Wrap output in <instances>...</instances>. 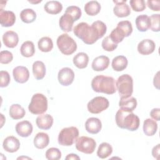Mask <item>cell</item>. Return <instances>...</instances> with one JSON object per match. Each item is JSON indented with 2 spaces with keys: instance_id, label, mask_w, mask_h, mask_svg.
Returning a JSON list of instances; mask_svg holds the SVG:
<instances>
[{
  "instance_id": "836d02e7",
  "label": "cell",
  "mask_w": 160,
  "mask_h": 160,
  "mask_svg": "<svg viewBox=\"0 0 160 160\" xmlns=\"http://www.w3.org/2000/svg\"><path fill=\"white\" fill-rule=\"evenodd\" d=\"M20 18L23 22L31 23L36 20V13L32 9H24L20 13Z\"/></svg>"
},
{
  "instance_id": "d6a6232c",
  "label": "cell",
  "mask_w": 160,
  "mask_h": 160,
  "mask_svg": "<svg viewBox=\"0 0 160 160\" xmlns=\"http://www.w3.org/2000/svg\"><path fill=\"white\" fill-rule=\"evenodd\" d=\"M112 152V147L108 142H102L98 147L97 155L101 159H105L109 157Z\"/></svg>"
},
{
  "instance_id": "52a82bcc",
  "label": "cell",
  "mask_w": 160,
  "mask_h": 160,
  "mask_svg": "<svg viewBox=\"0 0 160 160\" xmlns=\"http://www.w3.org/2000/svg\"><path fill=\"white\" fill-rule=\"evenodd\" d=\"M57 46L59 51L65 55H71L77 49V44L75 41L68 34L64 33L58 36Z\"/></svg>"
},
{
  "instance_id": "5b68a950",
  "label": "cell",
  "mask_w": 160,
  "mask_h": 160,
  "mask_svg": "<svg viewBox=\"0 0 160 160\" xmlns=\"http://www.w3.org/2000/svg\"><path fill=\"white\" fill-rule=\"evenodd\" d=\"M28 109L33 114L40 115L44 113L48 109V99L42 94H34L29 104Z\"/></svg>"
},
{
  "instance_id": "ba28073f",
  "label": "cell",
  "mask_w": 160,
  "mask_h": 160,
  "mask_svg": "<svg viewBox=\"0 0 160 160\" xmlns=\"http://www.w3.org/2000/svg\"><path fill=\"white\" fill-rule=\"evenodd\" d=\"M96 147V142L93 138L87 136H81L76 141V148L81 152L92 154Z\"/></svg>"
},
{
  "instance_id": "ac0fdd59",
  "label": "cell",
  "mask_w": 160,
  "mask_h": 160,
  "mask_svg": "<svg viewBox=\"0 0 160 160\" xmlns=\"http://www.w3.org/2000/svg\"><path fill=\"white\" fill-rule=\"evenodd\" d=\"M2 42L6 47L14 48L18 44V35L16 32L12 31H6L2 36Z\"/></svg>"
},
{
  "instance_id": "f546056e",
  "label": "cell",
  "mask_w": 160,
  "mask_h": 160,
  "mask_svg": "<svg viewBox=\"0 0 160 160\" xmlns=\"http://www.w3.org/2000/svg\"><path fill=\"white\" fill-rule=\"evenodd\" d=\"M9 116L13 119H20L24 118L26 114L24 109L18 104H14L9 108Z\"/></svg>"
},
{
  "instance_id": "e575fe53",
  "label": "cell",
  "mask_w": 160,
  "mask_h": 160,
  "mask_svg": "<svg viewBox=\"0 0 160 160\" xmlns=\"http://www.w3.org/2000/svg\"><path fill=\"white\" fill-rule=\"evenodd\" d=\"M38 46L41 51L48 52L52 49L53 42L50 38L46 36L42 37L39 40L38 42Z\"/></svg>"
},
{
  "instance_id": "9c48e42d",
  "label": "cell",
  "mask_w": 160,
  "mask_h": 160,
  "mask_svg": "<svg viewBox=\"0 0 160 160\" xmlns=\"http://www.w3.org/2000/svg\"><path fill=\"white\" fill-rule=\"evenodd\" d=\"M109 101L102 96H96L90 100L87 105L88 110L92 114H99L108 108Z\"/></svg>"
},
{
  "instance_id": "603a6c76",
  "label": "cell",
  "mask_w": 160,
  "mask_h": 160,
  "mask_svg": "<svg viewBox=\"0 0 160 160\" xmlns=\"http://www.w3.org/2000/svg\"><path fill=\"white\" fill-rule=\"evenodd\" d=\"M136 25L138 31L145 32L150 28L151 21L149 17L146 14L138 16L136 19Z\"/></svg>"
},
{
  "instance_id": "277c9868",
  "label": "cell",
  "mask_w": 160,
  "mask_h": 160,
  "mask_svg": "<svg viewBox=\"0 0 160 160\" xmlns=\"http://www.w3.org/2000/svg\"><path fill=\"white\" fill-rule=\"evenodd\" d=\"M116 88L121 97L129 98L131 96L133 92V79L132 77L128 74L120 76L116 82Z\"/></svg>"
},
{
  "instance_id": "d6986e66",
  "label": "cell",
  "mask_w": 160,
  "mask_h": 160,
  "mask_svg": "<svg viewBox=\"0 0 160 160\" xmlns=\"http://www.w3.org/2000/svg\"><path fill=\"white\" fill-rule=\"evenodd\" d=\"M16 21V16L12 11L1 10L0 22L2 27H10L14 25Z\"/></svg>"
},
{
  "instance_id": "f6af8a7d",
  "label": "cell",
  "mask_w": 160,
  "mask_h": 160,
  "mask_svg": "<svg viewBox=\"0 0 160 160\" xmlns=\"http://www.w3.org/2000/svg\"><path fill=\"white\" fill-rule=\"evenodd\" d=\"M0 77H1V88L7 87L10 82V76L8 71H0Z\"/></svg>"
},
{
  "instance_id": "4dcf8cb0",
  "label": "cell",
  "mask_w": 160,
  "mask_h": 160,
  "mask_svg": "<svg viewBox=\"0 0 160 160\" xmlns=\"http://www.w3.org/2000/svg\"><path fill=\"white\" fill-rule=\"evenodd\" d=\"M101 8L100 4L96 1H88L84 7L86 13L89 16L97 15L100 12Z\"/></svg>"
},
{
  "instance_id": "816d5d0a",
  "label": "cell",
  "mask_w": 160,
  "mask_h": 160,
  "mask_svg": "<svg viewBox=\"0 0 160 160\" xmlns=\"http://www.w3.org/2000/svg\"><path fill=\"white\" fill-rule=\"evenodd\" d=\"M29 2H31V3H34H34H35V4H36V3H38V2H41V1H38V2H32V1H29Z\"/></svg>"
},
{
  "instance_id": "681fc988",
  "label": "cell",
  "mask_w": 160,
  "mask_h": 160,
  "mask_svg": "<svg viewBox=\"0 0 160 160\" xmlns=\"http://www.w3.org/2000/svg\"><path fill=\"white\" fill-rule=\"evenodd\" d=\"M153 84L154 87H156L157 89H159V72H158L156 74V76L154 78V81H153Z\"/></svg>"
},
{
  "instance_id": "4316f807",
  "label": "cell",
  "mask_w": 160,
  "mask_h": 160,
  "mask_svg": "<svg viewBox=\"0 0 160 160\" xmlns=\"http://www.w3.org/2000/svg\"><path fill=\"white\" fill-rule=\"evenodd\" d=\"M119 106L120 108L127 109L132 112L137 106V101L136 98L131 96L129 98L121 97L119 102Z\"/></svg>"
},
{
  "instance_id": "3957f363",
  "label": "cell",
  "mask_w": 160,
  "mask_h": 160,
  "mask_svg": "<svg viewBox=\"0 0 160 160\" xmlns=\"http://www.w3.org/2000/svg\"><path fill=\"white\" fill-rule=\"evenodd\" d=\"M91 88L96 92L112 94L116 92L115 80L112 77L104 75L95 76L91 81Z\"/></svg>"
},
{
  "instance_id": "44dd1931",
  "label": "cell",
  "mask_w": 160,
  "mask_h": 160,
  "mask_svg": "<svg viewBox=\"0 0 160 160\" xmlns=\"http://www.w3.org/2000/svg\"><path fill=\"white\" fill-rule=\"evenodd\" d=\"M74 22V19L69 14L64 13L59 19V25L62 31L68 32L72 30Z\"/></svg>"
},
{
  "instance_id": "6da1fadb",
  "label": "cell",
  "mask_w": 160,
  "mask_h": 160,
  "mask_svg": "<svg viewBox=\"0 0 160 160\" xmlns=\"http://www.w3.org/2000/svg\"><path fill=\"white\" fill-rule=\"evenodd\" d=\"M115 120L117 126L121 129L134 131L139 128L140 120L139 117L132 111L120 108L116 114Z\"/></svg>"
},
{
  "instance_id": "f907efd6",
  "label": "cell",
  "mask_w": 160,
  "mask_h": 160,
  "mask_svg": "<svg viewBox=\"0 0 160 160\" xmlns=\"http://www.w3.org/2000/svg\"><path fill=\"white\" fill-rule=\"evenodd\" d=\"M66 160H68V159H80V158L76 154H69L65 158Z\"/></svg>"
},
{
  "instance_id": "f35d334b",
  "label": "cell",
  "mask_w": 160,
  "mask_h": 160,
  "mask_svg": "<svg viewBox=\"0 0 160 160\" xmlns=\"http://www.w3.org/2000/svg\"><path fill=\"white\" fill-rule=\"evenodd\" d=\"M117 27L123 31L126 37L129 36L132 32V26L131 22L129 21H122L118 23Z\"/></svg>"
},
{
  "instance_id": "484cf974",
  "label": "cell",
  "mask_w": 160,
  "mask_h": 160,
  "mask_svg": "<svg viewBox=\"0 0 160 160\" xmlns=\"http://www.w3.org/2000/svg\"><path fill=\"white\" fill-rule=\"evenodd\" d=\"M128 64L127 58L124 56H118L112 61V68L115 71H122L124 70Z\"/></svg>"
},
{
  "instance_id": "7dc6e473",
  "label": "cell",
  "mask_w": 160,
  "mask_h": 160,
  "mask_svg": "<svg viewBox=\"0 0 160 160\" xmlns=\"http://www.w3.org/2000/svg\"><path fill=\"white\" fill-rule=\"evenodd\" d=\"M160 114V109L159 108H154L150 112L151 117L154 119V121H159V115Z\"/></svg>"
},
{
  "instance_id": "7a4b0ae2",
  "label": "cell",
  "mask_w": 160,
  "mask_h": 160,
  "mask_svg": "<svg viewBox=\"0 0 160 160\" xmlns=\"http://www.w3.org/2000/svg\"><path fill=\"white\" fill-rule=\"evenodd\" d=\"M74 34L86 44H92L100 39L98 32L91 24L82 22L78 24L73 29Z\"/></svg>"
},
{
  "instance_id": "8992f818",
  "label": "cell",
  "mask_w": 160,
  "mask_h": 160,
  "mask_svg": "<svg viewBox=\"0 0 160 160\" xmlns=\"http://www.w3.org/2000/svg\"><path fill=\"white\" fill-rule=\"evenodd\" d=\"M79 136V130L74 126L63 128L58 135V143L64 146H70L76 141Z\"/></svg>"
},
{
  "instance_id": "ffe728a7",
  "label": "cell",
  "mask_w": 160,
  "mask_h": 160,
  "mask_svg": "<svg viewBox=\"0 0 160 160\" xmlns=\"http://www.w3.org/2000/svg\"><path fill=\"white\" fill-rule=\"evenodd\" d=\"M109 65V59L106 56H98L92 62V69L95 71H102L107 69Z\"/></svg>"
},
{
  "instance_id": "8fae6325",
  "label": "cell",
  "mask_w": 160,
  "mask_h": 160,
  "mask_svg": "<svg viewBox=\"0 0 160 160\" xmlns=\"http://www.w3.org/2000/svg\"><path fill=\"white\" fill-rule=\"evenodd\" d=\"M116 4L113 8L114 14L118 18H124L131 14L129 6L126 3V1H113Z\"/></svg>"
},
{
  "instance_id": "60d3db41",
  "label": "cell",
  "mask_w": 160,
  "mask_h": 160,
  "mask_svg": "<svg viewBox=\"0 0 160 160\" xmlns=\"http://www.w3.org/2000/svg\"><path fill=\"white\" fill-rule=\"evenodd\" d=\"M131 8L136 12H141L146 9V5L144 0H131L129 1Z\"/></svg>"
},
{
  "instance_id": "74e56055",
  "label": "cell",
  "mask_w": 160,
  "mask_h": 160,
  "mask_svg": "<svg viewBox=\"0 0 160 160\" xmlns=\"http://www.w3.org/2000/svg\"><path fill=\"white\" fill-rule=\"evenodd\" d=\"M64 13L69 14L74 20V21L78 20L82 14L81 9L76 6H70L66 9Z\"/></svg>"
},
{
  "instance_id": "5bb4252c",
  "label": "cell",
  "mask_w": 160,
  "mask_h": 160,
  "mask_svg": "<svg viewBox=\"0 0 160 160\" xmlns=\"http://www.w3.org/2000/svg\"><path fill=\"white\" fill-rule=\"evenodd\" d=\"M155 48L154 42L149 39L142 40L138 45V51L142 55H149L152 53Z\"/></svg>"
},
{
  "instance_id": "d590c367",
  "label": "cell",
  "mask_w": 160,
  "mask_h": 160,
  "mask_svg": "<svg viewBox=\"0 0 160 160\" xmlns=\"http://www.w3.org/2000/svg\"><path fill=\"white\" fill-rule=\"evenodd\" d=\"M109 36L111 41L117 44L122 42L124 38L126 37L123 31L118 27H116V28L112 29Z\"/></svg>"
},
{
  "instance_id": "c3c4849f",
  "label": "cell",
  "mask_w": 160,
  "mask_h": 160,
  "mask_svg": "<svg viewBox=\"0 0 160 160\" xmlns=\"http://www.w3.org/2000/svg\"><path fill=\"white\" fill-rule=\"evenodd\" d=\"M159 149H160V144H158L155 146L152 149V155L156 159H159Z\"/></svg>"
},
{
  "instance_id": "ab89813d",
  "label": "cell",
  "mask_w": 160,
  "mask_h": 160,
  "mask_svg": "<svg viewBox=\"0 0 160 160\" xmlns=\"http://www.w3.org/2000/svg\"><path fill=\"white\" fill-rule=\"evenodd\" d=\"M101 45L103 49H104L106 51H113L118 47V44L113 42L109 36L104 38V39L102 41Z\"/></svg>"
},
{
  "instance_id": "d4e9b609",
  "label": "cell",
  "mask_w": 160,
  "mask_h": 160,
  "mask_svg": "<svg viewBox=\"0 0 160 160\" xmlns=\"http://www.w3.org/2000/svg\"><path fill=\"white\" fill-rule=\"evenodd\" d=\"M32 73L37 80L44 78L46 74V66L41 61H35L32 64Z\"/></svg>"
},
{
  "instance_id": "7bdbcfd3",
  "label": "cell",
  "mask_w": 160,
  "mask_h": 160,
  "mask_svg": "<svg viewBox=\"0 0 160 160\" xmlns=\"http://www.w3.org/2000/svg\"><path fill=\"white\" fill-rule=\"evenodd\" d=\"M150 29L154 32H159V19H160V14H152L150 17Z\"/></svg>"
},
{
  "instance_id": "bcb514c9",
  "label": "cell",
  "mask_w": 160,
  "mask_h": 160,
  "mask_svg": "<svg viewBox=\"0 0 160 160\" xmlns=\"http://www.w3.org/2000/svg\"><path fill=\"white\" fill-rule=\"evenodd\" d=\"M147 5L149 9L154 11H159L160 9V1H147Z\"/></svg>"
},
{
  "instance_id": "2e32d148",
  "label": "cell",
  "mask_w": 160,
  "mask_h": 160,
  "mask_svg": "<svg viewBox=\"0 0 160 160\" xmlns=\"http://www.w3.org/2000/svg\"><path fill=\"white\" fill-rule=\"evenodd\" d=\"M85 128L90 134H98L102 128L101 121L97 118H89L85 122Z\"/></svg>"
},
{
  "instance_id": "e0dca14e",
  "label": "cell",
  "mask_w": 160,
  "mask_h": 160,
  "mask_svg": "<svg viewBox=\"0 0 160 160\" xmlns=\"http://www.w3.org/2000/svg\"><path fill=\"white\" fill-rule=\"evenodd\" d=\"M53 118L52 116L48 114H40L38 116L36 120V123L37 126L41 129L44 130L49 129L53 124Z\"/></svg>"
},
{
  "instance_id": "8d00e7d4",
  "label": "cell",
  "mask_w": 160,
  "mask_h": 160,
  "mask_svg": "<svg viewBox=\"0 0 160 160\" xmlns=\"http://www.w3.org/2000/svg\"><path fill=\"white\" fill-rule=\"evenodd\" d=\"M46 158L49 160H58L61 158V152L58 148H51L46 152Z\"/></svg>"
},
{
  "instance_id": "1f68e13d",
  "label": "cell",
  "mask_w": 160,
  "mask_h": 160,
  "mask_svg": "<svg viewBox=\"0 0 160 160\" xmlns=\"http://www.w3.org/2000/svg\"><path fill=\"white\" fill-rule=\"evenodd\" d=\"M20 52L21 55L24 57H32L35 52L34 43L30 41H26L24 42L21 46Z\"/></svg>"
},
{
  "instance_id": "9a60e30c",
  "label": "cell",
  "mask_w": 160,
  "mask_h": 160,
  "mask_svg": "<svg viewBox=\"0 0 160 160\" xmlns=\"http://www.w3.org/2000/svg\"><path fill=\"white\" fill-rule=\"evenodd\" d=\"M2 147L6 151L12 153L16 152L19 149L20 142L19 139L14 136H8L3 141Z\"/></svg>"
},
{
  "instance_id": "83f0119b",
  "label": "cell",
  "mask_w": 160,
  "mask_h": 160,
  "mask_svg": "<svg viewBox=\"0 0 160 160\" xmlns=\"http://www.w3.org/2000/svg\"><path fill=\"white\" fill-rule=\"evenodd\" d=\"M46 12L51 14H57L61 12L62 9V4L58 1H48L44 6Z\"/></svg>"
},
{
  "instance_id": "f1b7e54d",
  "label": "cell",
  "mask_w": 160,
  "mask_h": 160,
  "mask_svg": "<svg viewBox=\"0 0 160 160\" xmlns=\"http://www.w3.org/2000/svg\"><path fill=\"white\" fill-rule=\"evenodd\" d=\"M73 64L79 69H84L87 67L89 62V57L85 52H81L76 54L72 59Z\"/></svg>"
},
{
  "instance_id": "7402d4cb",
  "label": "cell",
  "mask_w": 160,
  "mask_h": 160,
  "mask_svg": "<svg viewBox=\"0 0 160 160\" xmlns=\"http://www.w3.org/2000/svg\"><path fill=\"white\" fill-rule=\"evenodd\" d=\"M34 146L39 149H42L48 146L49 142V138L47 133L38 132L34 138Z\"/></svg>"
},
{
  "instance_id": "4fadbf2b",
  "label": "cell",
  "mask_w": 160,
  "mask_h": 160,
  "mask_svg": "<svg viewBox=\"0 0 160 160\" xmlns=\"http://www.w3.org/2000/svg\"><path fill=\"white\" fill-rule=\"evenodd\" d=\"M15 129L17 134L23 138L29 136L33 130L32 124L28 121H22L18 122L16 125Z\"/></svg>"
},
{
  "instance_id": "30bf717a",
  "label": "cell",
  "mask_w": 160,
  "mask_h": 160,
  "mask_svg": "<svg viewBox=\"0 0 160 160\" xmlns=\"http://www.w3.org/2000/svg\"><path fill=\"white\" fill-rule=\"evenodd\" d=\"M59 82L64 86L71 84L74 79V72L69 68H63L59 70L58 74Z\"/></svg>"
},
{
  "instance_id": "cb8c5ba5",
  "label": "cell",
  "mask_w": 160,
  "mask_h": 160,
  "mask_svg": "<svg viewBox=\"0 0 160 160\" xmlns=\"http://www.w3.org/2000/svg\"><path fill=\"white\" fill-rule=\"evenodd\" d=\"M143 132L148 136L154 135L158 130V124L156 121L148 118L144 120L143 123Z\"/></svg>"
},
{
  "instance_id": "ee69618b",
  "label": "cell",
  "mask_w": 160,
  "mask_h": 160,
  "mask_svg": "<svg viewBox=\"0 0 160 160\" xmlns=\"http://www.w3.org/2000/svg\"><path fill=\"white\" fill-rule=\"evenodd\" d=\"M13 55L9 51H2L0 52V62L1 64H7L12 61Z\"/></svg>"
},
{
  "instance_id": "b9f144b4",
  "label": "cell",
  "mask_w": 160,
  "mask_h": 160,
  "mask_svg": "<svg viewBox=\"0 0 160 160\" xmlns=\"http://www.w3.org/2000/svg\"><path fill=\"white\" fill-rule=\"evenodd\" d=\"M92 25L94 27L96 31L98 32L99 38H102L107 31V27L105 23L101 21H96L92 22Z\"/></svg>"
},
{
  "instance_id": "7c38bea8",
  "label": "cell",
  "mask_w": 160,
  "mask_h": 160,
  "mask_svg": "<svg viewBox=\"0 0 160 160\" xmlns=\"http://www.w3.org/2000/svg\"><path fill=\"white\" fill-rule=\"evenodd\" d=\"M12 75L14 80L18 83H25L29 78L28 69L22 66H19L13 69Z\"/></svg>"
}]
</instances>
